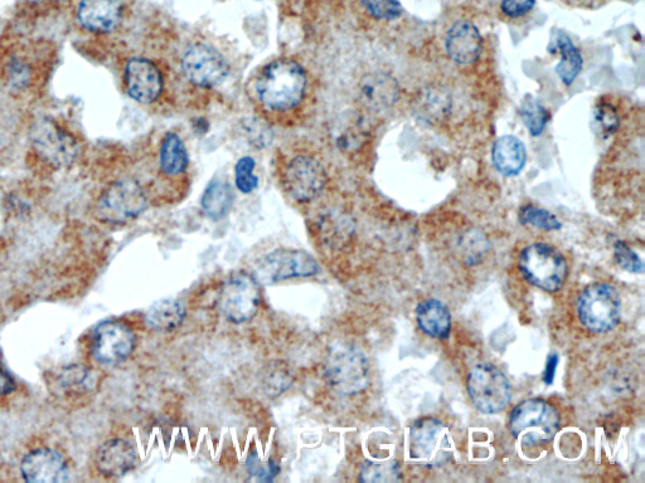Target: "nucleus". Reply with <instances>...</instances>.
Wrapping results in <instances>:
<instances>
[{"label":"nucleus","instance_id":"nucleus-24","mask_svg":"<svg viewBox=\"0 0 645 483\" xmlns=\"http://www.w3.org/2000/svg\"><path fill=\"white\" fill-rule=\"evenodd\" d=\"M186 319V310L176 300H162L155 302L147 314L150 328L162 333H171L177 330Z\"/></svg>","mask_w":645,"mask_h":483},{"label":"nucleus","instance_id":"nucleus-18","mask_svg":"<svg viewBox=\"0 0 645 483\" xmlns=\"http://www.w3.org/2000/svg\"><path fill=\"white\" fill-rule=\"evenodd\" d=\"M123 11V0H81L77 21L87 31L110 33L118 28Z\"/></svg>","mask_w":645,"mask_h":483},{"label":"nucleus","instance_id":"nucleus-3","mask_svg":"<svg viewBox=\"0 0 645 483\" xmlns=\"http://www.w3.org/2000/svg\"><path fill=\"white\" fill-rule=\"evenodd\" d=\"M324 374L334 392L362 393L370 385V364L365 353L353 345H334L327 356Z\"/></svg>","mask_w":645,"mask_h":483},{"label":"nucleus","instance_id":"nucleus-9","mask_svg":"<svg viewBox=\"0 0 645 483\" xmlns=\"http://www.w3.org/2000/svg\"><path fill=\"white\" fill-rule=\"evenodd\" d=\"M31 140L36 153L56 168L70 167L80 154V145L74 136L48 117L33 124Z\"/></svg>","mask_w":645,"mask_h":483},{"label":"nucleus","instance_id":"nucleus-32","mask_svg":"<svg viewBox=\"0 0 645 483\" xmlns=\"http://www.w3.org/2000/svg\"><path fill=\"white\" fill-rule=\"evenodd\" d=\"M521 221L522 223L545 229V231H559L562 227L561 222L554 214L533 206H527L522 209Z\"/></svg>","mask_w":645,"mask_h":483},{"label":"nucleus","instance_id":"nucleus-19","mask_svg":"<svg viewBox=\"0 0 645 483\" xmlns=\"http://www.w3.org/2000/svg\"><path fill=\"white\" fill-rule=\"evenodd\" d=\"M445 47L451 60L459 65H470L482 53L483 38L473 23L460 19L446 33Z\"/></svg>","mask_w":645,"mask_h":483},{"label":"nucleus","instance_id":"nucleus-25","mask_svg":"<svg viewBox=\"0 0 645 483\" xmlns=\"http://www.w3.org/2000/svg\"><path fill=\"white\" fill-rule=\"evenodd\" d=\"M556 45L561 53V61L556 67L557 75L566 86H570L583 70V56L564 33L559 34Z\"/></svg>","mask_w":645,"mask_h":483},{"label":"nucleus","instance_id":"nucleus-11","mask_svg":"<svg viewBox=\"0 0 645 483\" xmlns=\"http://www.w3.org/2000/svg\"><path fill=\"white\" fill-rule=\"evenodd\" d=\"M255 278L257 282L273 285L289 278L310 277L317 275V261L303 251L279 250L269 253L256 262Z\"/></svg>","mask_w":645,"mask_h":483},{"label":"nucleus","instance_id":"nucleus-38","mask_svg":"<svg viewBox=\"0 0 645 483\" xmlns=\"http://www.w3.org/2000/svg\"><path fill=\"white\" fill-rule=\"evenodd\" d=\"M246 135L249 136L250 143L256 148H264L271 143V131L259 120H250L245 126Z\"/></svg>","mask_w":645,"mask_h":483},{"label":"nucleus","instance_id":"nucleus-34","mask_svg":"<svg viewBox=\"0 0 645 483\" xmlns=\"http://www.w3.org/2000/svg\"><path fill=\"white\" fill-rule=\"evenodd\" d=\"M615 260L623 270L632 273H643L644 265L640 257L630 248L627 243L618 241L614 246Z\"/></svg>","mask_w":645,"mask_h":483},{"label":"nucleus","instance_id":"nucleus-35","mask_svg":"<svg viewBox=\"0 0 645 483\" xmlns=\"http://www.w3.org/2000/svg\"><path fill=\"white\" fill-rule=\"evenodd\" d=\"M595 121L598 124L601 133L605 135L614 134L618 130L620 117L617 110L610 104H601L596 107Z\"/></svg>","mask_w":645,"mask_h":483},{"label":"nucleus","instance_id":"nucleus-12","mask_svg":"<svg viewBox=\"0 0 645 483\" xmlns=\"http://www.w3.org/2000/svg\"><path fill=\"white\" fill-rule=\"evenodd\" d=\"M182 71L191 84L212 89L225 82L230 73L229 63L215 48L193 45L182 57Z\"/></svg>","mask_w":645,"mask_h":483},{"label":"nucleus","instance_id":"nucleus-41","mask_svg":"<svg viewBox=\"0 0 645 483\" xmlns=\"http://www.w3.org/2000/svg\"><path fill=\"white\" fill-rule=\"evenodd\" d=\"M557 365H559V355L551 354L548 356L545 373H543V382L547 385L554 383Z\"/></svg>","mask_w":645,"mask_h":483},{"label":"nucleus","instance_id":"nucleus-6","mask_svg":"<svg viewBox=\"0 0 645 483\" xmlns=\"http://www.w3.org/2000/svg\"><path fill=\"white\" fill-rule=\"evenodd\" d=\"M147 206V195L140 184L124 179L105 190L96 203L95 214L105 223L124 224L138 218Z\"/></svg>","mask_w":645,"mask_h":483},{"label":"nucleus","instance_id":"nucleus-13","mask_svg":"<svg viewBox=\"0 0 645 483\" xmlns=\"http://www.w3.org/2000/svg\"><path fill=\"white\" fill-rule=\"evenodd\" d=\"M284 185L290 197L307 203L318 197L327 184V172L317 158L298 155L289 161L284 172Z\"/></svg>","mask_w":645,"mask_h":483},{"label":"nucleus","instance_id":"nucleus-29","mask_svg":"<svg viewBox=\"0 0 645 483\" xmlns=\"http://www.w3.org/2000/svg\"><path fill=\"white\" fill-rule=\"evenodd\" d=\"M521 114L523 123L533 136L543 133L548 121V112L540 102L533 99L523 102Z\"/></svg>","mask_w":645,"mask_h":483},{"label":"nucleus","instance_id":"nucleus-15","mask_svg":"<svg viewBox=\"0 0 645 483\" xmlns=\"http://www.w3.org/2000/svg\"><path fill=\"white\" fill-rule=\"evenodd\" d=\"M24 480L32 483H61L70 478V468L60 452L37 448L27 453L21 463Z\"/></svg>","mask_w":645,"mask_h":483},{"label":"nucleus","instance_id":"nucleus-1","mask_svg":"<svg viewBox=\"0 0 645 483\" xmlns=\"http://www.w3.org/2000/svg\"><path fill=\"white\" fill-rule=\"evenodd\" d=\"M307 84L304 68L298 62L283 58L265 67L257 78L255 90L265 109L286 111L302 102Z\"/></svg>","mask_w":645,"mask_h":483},{"label":"nucleus","instance_id":"nucleus-17","mask_svg":"<svg viewBox=\"0 0 645 483\" xmlns=\"http://www.w3.org/2000/svg\"><path fill=\"white\" fill-rule=\"evenodd\" d=\"M399 84L385 72L368 73L358 85V100L372 112L389 110L399 99Z\"/></svg>","mask_w":645,"mask_h":483},{"label":"nucleus","instance_id":"nucleus-26","mask_svg":"<svg viewBox=\"0 0 645 483\" xmlns=\"http://www.w3.org/2000/svg\"><path fill=\"white\" fill-rule=\"evenodd\" d=\"M232 192L229 183L213 180L202 195V209L208 217L220 219L230 211Z\"/></svg>","mask_w":645,"mask_h":483},{"label":"nucleus","instance_id":"nucleus-37","mask_svg":"<svg viewBox=\"0 0 645 483\" xmlns=\"http://www.w3.org/2000/svg\"><path fill=\"white\" fill-rule=\"evenodd\" d=\"M423 114L431 120L443 117L446 111H449V101L445 95L429 94L423 102Z\"/></svg>","mask_w":645,"mask_h":483},{"label":"nucleus","instance_id":"nucleus-36","mask_svg":"<svg viewBox=\"0 0 645 483\" xmlns=\"http://www.w3.org/2000/svg\"><path fill=\"white\" fill-rule=\"evenodd\" d=\"M8 78L13 87L22 90L28 86L29 80H31V70H29L27 63L13 58L9 63Z\"/></svg>","mask_w":645,"mask_h":483},{"label":"nucleus","instance_id":"nucleus-30","mask_svg":"<svg viewBox=\"0 0 645 483\" xmlns=\"http://www.w3.org/2000/svg\"><path fill=\"white\" fill-rule=\"evenodd\" d=\"M363 9L377 21H396L401 17L399 0H360Z\"/></svg>","mask_w":645,"mask_h":483},{"label":"nucleus","instance_id":"nucleus-7","mask_svg":"<svg viewBox=\"0 0 645 483\" xmlns=\"http://www.w3.org/2000/svg\"><path fill=\"white\" fill-rule=\"evenodd\" d=\"M467 387L475 408L484 414L502 412L511 402L509 380L491 364H479L470 370Z\"/></svg>","mask_w":645,"mask_h":483},{"label":"nucleus","instance_id":"nucleus-16","mask_svg":"<svg viewBox=\"0 0 645 483\" xmlns=\"http://www.w3.org/2000/svg\"><path fill=\"white\" fill-rule=\"evenodd\" d=\"M126 91L139 104H152L163 91L159 68L145 58H133L125 67Z\"/></svg>","mask_w":645,"mask_h":483},{"label":"nucleus","instance_id":"nucleus-5","mask_svg":"<svg viewBox=\"0 0 645 483\" xmlns=\"http://www.w3.org/2000/svg\"><path fill=\"white\" fill-rule=\"evenodd\" d=\"M622 299L608 284H594L583 291L577 300L581 324L593 333L604 334L615 329L622 317Z\"/></svg>","mask_w":645,"mask_h":483},{"label":"nucleus","instance_id":"nucleus-2","mask_svg":"<svg viewBox=\"0 0 645 483\" xmlns=\"http://www.w3.org/2000/svg\"><path fill=\"white\" fill-rule=\"evenodd\" d=\"M559 429V411L542 399L525 400L509 416V431L526 447L551 442Z\"/></svg>","mask_w":645,"mask_h":483},{"label":"nucleus","instance_id":"nucleus-14","mask_svg":"<svg viewBox=\"0 0 645 483\" xmlns=\"http://www.w3.org/2000/svg\"><path fill=\"white\" fill-rule=\"evenodd\" d=\"M137 338L133 330L121 322L106 321L91 336V354L100 364L123 363L132 355Z\"/></svg>","mask_w":645,"mask_h":483},{"label":"nucleus","instance_id":"nucleus-23","mask_svg":"<svg viewBox=\"0 0 645 483\" xmlns=\"http://www.w3.org/2000/svg\"><path fill=\"white\" fill-rule=\"evenodd\" d=\"M159 165L160 170L168 177H177L186 172L189 156L181 136L176 133L164 136L159 149Z\"/></svg>","mask_w":645,"mask_h":483},{"label":"nucleus","instance_id":"nucleus-22","mask_svg":"<svg viewBox=\"0 0 645 483\" xmlns=\"http://www.w3.org/2000/svg\"><path fill=\"white\" fill-rule=\"evenodd\" d=\"M526 156L525 145L516 136H502L494 144V167L506 177H513V175L521 173V170L525 168Z\"/></svg>","mask_w":645,"mask_h":483},{"label":"nucleus","instance_id":"nucleus-4","mask_svg":"<svg viewBox=\"0 0 645 483\" xmlns=\"http://www.w3.org/2000/svg\"><path fill=\"white\" fill-rule=\"evenodd\" d=\"M518 266L531 285L551 294L562 289L569 273L564 256L546 243L526 247L518 258Z\"/></svg>","mask_w":645,"mask_h":483},{"label":"nucleus","instance_id":"nucleus-39","mask_svg":"<svg viewBox=\"0 0 645 483\" xmlns=\"http://www.w3.org/2000/svg\"><path fill=\"white\" fill-rule=\"evenodd\" d=\"M536 6V0H502L501 11L509 18H521Z\"/></svg>","mask_w":645,"mask_h":483},{"label":"nucleus","instance_id":"nucleus-31","mask_svg":"<svg viewBox=\"0 0 645 483\" xmlns=\"http://www.w3.org/2000/svg\"><path fill=\"white\" fill-rule=\"evenodd\" d=\"M255 160L251 156H244L237 161L235 167V183L242 194H250L259 187V178L254 174Z\"/></svg>","mask_w":645,"mask_h":483},{"label":"nucleus","instance_id":"nucleus-40","mask_svg":"<svg viewBox=\"0 0 645 483\" xmlns=\"http://www.w3.org/2000/svg\"><path fill=\"white\" fill-rule=\"evenodd\" d=\"M16 380L7 372V369L0 363V395H8L16 390Z\"/></svg>","mask_w":645,"mask_h":483},{"label":"nucleus","instance_id":"nucleus-28","mask_svg":"<svg viewBox=\"0 0 645 483\" xmlns=\"http://www.w3.org/2000/svg\"><path fill=\"white\" fill-rule=\"evenodd\" d=\"M94 384V375L82 365H72L63 370L61 385L67 392H86Z\"/></svg>","mask_w":645,"mask_h":483},{"label":"nucleus","instance_id":"nucleus-21","mask_svg":"<svg viewBox=\"0 0 645 483\" xmlns=\"http://www.w3.org/2000/svg\"><path fill=\"white\" fill-rule=\"evenodd\" d=\"M416 320L420 329L430 338L448 339L451 331V315L443 302L425 300L416 307Z\"/></svg>","mask_w":645,"mask_h":483},{"label":"nucleus","instance_id":"nucleus-27","mask_svg":"<svg viewBox=\"0 0 645 483\" xmlns=\"http://www.w3.org/2000/svg\"><path fill=\"white\" fill-rule=\"evenodd\" d=\"M401 480L400 466L396 461L366 462L362 466L361 482H396Z\"/></svg>","mask_w":645,"mask_h":483},{"label":"nucleus","instance_id":"nucleus-10","mask_svg":"<svg viewBox=\"0 0 645 483\" xmlns=\"http://www.w3.org/2000/svg\"><path fill=\"white\" fill-rule=\"evenodd\" d=\"M260 306V290L256 278L245 272H237L223 284L218 309L226 320L234 324L250 321Z\"/></svg>","mask_w":645,"mask_h":483},{"label":"nucleus","instance_id":"nucleus-33","mask_svg":"<svg viewBox=\"0 0 645 483\" xmlns=\"http://www.w3.org/2000/svg\"><path fill=\"white\" fill-rule=\"evenodd\" d=\"M246 470L249 472L251 480L270 482L279 476L280 467L273 460L263 462L256 453H251L246 460Z\"/></svg>","mask_w":645,"mask_h":483},{"label":"nucleus","instance_id":"nucleus-8","mask_svg":"<svg viewBox=\"0 0 645 483\" xmlns=\"http://www.w3.org/2000/svg\"><path fill=\"white\" fill-rule=\"evenodd\" d=\"M410 453L412 460L421 465H444L453 453L448 428L435 418H423L415 422L410 429Z\"/></svg>","mask_w":645,"mask_h":483},{"label":"nucleus","instance_id":"nucleus-20","mask_svg":"<svg viewBox=\"0 0 645 483\" xmlns=\"http://www.w3.org/2000/svg\"><path fill=\"white\" fill-rule=\"evenodd\" d=\"M138 457L134 447L124 439L105 442L96 452L95 465L105 477H121L133 470Z\"/></svg>","mask_w":645,"mask_h":483}]
</instances>
